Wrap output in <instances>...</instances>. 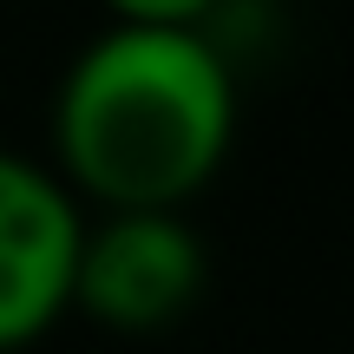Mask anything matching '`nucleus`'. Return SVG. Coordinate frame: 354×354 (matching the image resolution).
<instances>
[{
  "label": "nucleus",
  "mask_w": 354,
  "mask_h": 354,
  "mask_svg": "<svg viewBox=\"0 0 354 354\" xmlns=\"http://www.w3.org/2000/svg\"><path fill=\"white\" fill-rule=\"evenodd\" d=\"M203 295V243L177 210H105L99 230L79 236L73 308L118 335L171 328Z\"/></svg>",
  "instance_id": "f03ea898"
},
{
  "label": "nucleus",
  "mask_w": 354,
  "mask_h": 354,
  "mask_svg": "<svg viewBox=\"0 0 354 354\" xmlns=\"http://www.w3.org/2000/svg\"><path fill=\"white\" fill-rule=\"evenodd\" d=\"M79 203L59 177L0 151V354L26 348L73 308Z\"/></svg>",
  "instance_id": "7ed1b4c3"
},
{
  "label": "nucleus",
  "mask_w": 354,
  "mask_h": 354,
  "mask_svg": "<svg viewBox=\"0 0 354 354\" xmlns=\"http://www.w3.org/2000/svg\"><path fill=\"white\" fill-rule=\"evenodd\" d=\"M118 26H197L216 0H105Z\"/></svg>",
  "instance_id": "20e7f679"
},
{
  "label": "nucleus",
  "mask_w": 354,
  "mask_h": 354,
  "mask_svg": "<svg viewBox=\"0 0 354 354\" xmlns=\"http://www.w3.org/2000/svg\"><path fill=\"white\" fill-rule=\"evenodd\" d=\"M236 125V79L203 26H112L59 86V158L105 210H177L210 184Z\"/></svg>",
  "instance_id": "f257e3e1"
}]
</instances>
